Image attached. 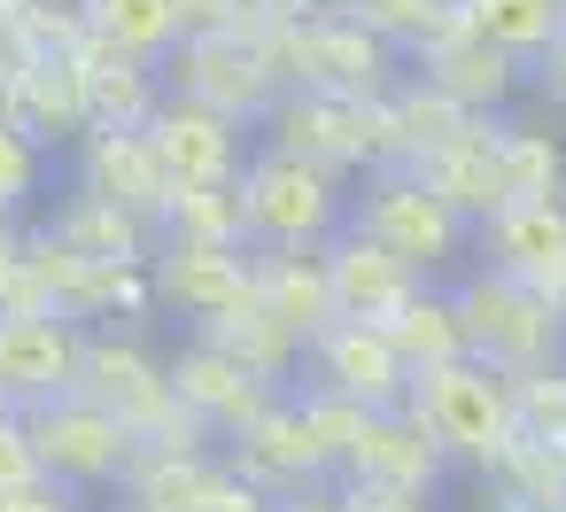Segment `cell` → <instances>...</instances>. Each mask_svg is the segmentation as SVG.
<instances>
[{
	"label": "cell",
	"mask_w": 566,
	"mask_h": 512,
	"mask_svg": "<svg viewBox=\"0 0 566 512\" xmlns=\"http://www.w3.org/2000/svg\"><path fill=\"white\" fill-rule=\"evenodd\" d=\"M427 442L450 458V466H512L520 442H527V411H520V380L481 365V357H458L442 373H419L411 380V404H403Z\"/></svg>",
	"instance_id": "1"
},
{
	"label": "cell",
	"mask_w": 566,
	"mask_h": 512,
	"mask_svg": "<svg viewBox=\"0 0 566 512\" xmlns=\"http://www.w3.org/2000/svg\"><path fill=\"white\" fill-rule=\"evenodd\" d=\"M349 233H365L373 249H388L403 272L419 280H458L465 257H473V226L411 171V164H388V171H365L357 187V210H349Z\"/></svg>",
	"instance_id": "2"
},
{
	"label": "cell",
	"mask_w": 566,
	"mask_h": 512,
	"mask_svg": "<svg viewBox=\"0 0 566 512\" xmlns=\"http://www.w3.org/2000/svg\"><path fill=\"white\" fill-rule=\"evenodd\" d=\"M349 179L280 148H256L241 171V218H249V249H334L349 233Z\"/></svg>",
	"instance_id": "3"
},
{
	"label": "cell",
	"mask_w": 566,
	"mask_h": 512,
	"mask_svg": "<svg viewBox=\"0 0 566 512\" xmlns=\"http://www.w3.org/2000/svg\"><path fill=\"white\" fill-rule=\"evenodd\" d=\"M458 311H465V334H473V357L512 373V380H535L566 357V318H558V295L512 280V272H489V264H465L458 280Z\"/></svg>",
	"instance_id": "4"
},
{
	"label": "cell",
	"mask_w": 566,
	"mask_h": 512,
	"mask_svg": "<svg viewBox=\"0 0 566 512\" xmlns=\"http://www.w3.org/2000/svg\"><path fill=\"white\" fill-rule=\"evenodd\" d=\"M24 435H32L40 481L71 489L78 504L102 497V489H125V473H133L140 450H148V442H140L109 404H94V396H63V404L24 411Z\"/></svg>",
	"instance_id": "5"
},
{
	"label": "cell",
	"mask_w": 566,
	"mask_h": 512,
	"mask_svg": "<svg viewBox=\"0 0 566 512\" xmlns=\"http://www.w3.org/2000/svg\"><path fill=\"white\" fill-rule=\"evenodd\" d=\"M280 156H303V164H326V171H388L403 164L396 148V125H388V102H342V94H280L264 109Z\"/></svg>",
	"instance_id": "6"
},
{
	"label": "cell",
	"mask_w": 566,
	"mask_h": 512,
	"mask_svg": "<svg viewBox=\"0 0 566 512\" xmlns=\"http://www.w3.org/2000/svg\"><path fill=\"white\" fill-rule=\"evenodd\" d=\"M148 148H156L171 195H226V187H241V171H249V156H256L241 117H218V109H202V102H187V94H171V102L148 117Z\"/></svg>",
	"instance_id": "7"
},
{
	"label": "cell",
	"mask_w": 566,
	"mask_h": 512,
	"mask_svg": "<svg viewBox=\"0 0 566 512\" xmlns=\"http://www.w3.org/2000/svg\"><path fill=\"white\" fill-rule=\"evenodd\" d=\"M148 295L210 334V326H226V318H241V311L256 303V257H249V249L171 241V233H164L156 257H148Z\"/></svg>",
	"instance_id": "8"
},
{
	"label": "cell",
	"mask_w": 566,
	"mask_h": 512,
	"mask_svg": "<svg viewBox=\"0 0 566 512\" xmlns=\"http://www.w3.org/2000/svg\"><path fill=\"white\" fill-rule=\"evenodd\" d=\"M86 380V326L63 311H0V396L9 411H40L78 396Z\"/></svg>",
	"instance_id": "9"
},
{
	"label": "cell",
	"mask_w": 566,
	"mask_h": 512,
	"mask_svg": "<svg viewBox=\"0 0 566 512\" xmlns=\"http://www.w3.org/2000/svg\"><path fill=\"white\" fill-rule=\"evenodd\" d=\"M303 365H311V388H326V396H342V404H357V411H403V404H411V365L396 357L388 326L334 318V326L303 349Z\"/></svg>",
	"instance_id": "10"
},
{
	"label": "cell",
	"mask_w": 566,
	"mask_h": 512,
	"mask_svg": "<svg viewBox=\"0 0 566 512\" xmlns=\"http://www.w3.org/2000/svg\"><path fill=\"white\" fill-rule=\"evenodd\" d=\"M171 396H179V411L195 419V427H210V435H249L287 388H264L249 365H233L210 334H195L179 357H171Z\"/></svg>",
	"instance_id": "11"
},
{
	"label": "cell",
	"mask_w": 566,
	"mask_h": 512,
	"mask_svg": "<svg viewBox=\"0 0 566 512\" xmlns=\"http://www.w3.org/2000/svg\"><path fill=\"white\" fill-rule=\"evenodd\" d=\"M295 79L303 94H342V102H388L403 79H396V48L357 17V24H311L295 32Z\"/></svg>",
	"instance_id": "12"
},
{
	"label": "cell",
	"mask_w": 566,
	"mask_h": 512,
	"mask_svg": "<svg viewBox=\"0 0 566 512\" xmlns=\"http://www.w3.org/2000/svg\"><path fill=\"white\" fill-rule=\"evenodd\" d=\"M78 187L102 195V202H117L125 218L156 226V233L171 218V179H164L148 133H133V125H86V140H78Z\"/></svg>",
	"instance_id": "13"
},
{
	"label": "cell",
	"mask_w": 566,
	"mask_h": 512,
	"mask_svg": "<svg viewBox=\"0 0 566 512\" xmlns=\"http://www.w3.org/2000/svg\"><path fill=\"white\" fill-rule=\"evenodd\" d=\"M233 473H241L249 489H264L272 504H287V497L318 489L334 466H326V450H318V435H311L303 404H295V396H280L249 435H233Z\"/></svg>",
	"instance_id": "14"
},
{
	"label": "cell",
	"mask_w": 566,
	"mask_h": 512,
	"mask_svg": "<svg viewBox=\"0 0 566 512\" xmlns=\"http://www.w3.org/2000/svg\"><path fill=\"white\" fill-rule=\"evenodd\" d=\"M473 249H481L473 264L512 272V280L543 288V295H558L566 288V202H504L473 233Z\"/></svg>",
	"instance_id": "15"
},
{
	"label": "cell",
	"mask_w": 566,
	"mask_h": 512,
	"mask_svg": "<svg viewBox=\"0 0 566 512\" xmlns=\"http://www.w3.org/2000/svg\"><path fill=\"white\" fill-rule=\"evenodd\" d=\"M411 171H419V179H427V187H434V195H442V202L473 226V233H481V226L512 202V179H504V133H496V125H481V117H473L450 148L419 156Z\"/></svg>",
	"instance_id": "16"
},
{
	"label": "cell",
	"mask_w": 566,
	"mask_h": 512,
	"mask_svg": "<svg viewBox=\"0 0 566 512\" xmlns=\"http://www.w3.org/2000/svg\"><path fill=\"white\" fill-rule=\"evenodd\" d=\"M256 257V311L280 318L303 349L342 318L334 303V272H326V249H249Z\"/></svg>",
	"instance_id": "17"
},
{
	"label": "cell",
	"mask_w": 566,
	"mask_h": 512,
	"mask_svg": "<svg viewBox=\"0 0 566 512\" xmlns=\"http://www.w3.org/2000/svg\"><path fill=\"white\" fill-rule=\"evenodd\" d=\"M419 79L434 86V94H450L465 117H481V109H504L512 94H520V63L512 55H496V48H481L458 17L419 48Z\"/></svg>",
	"instance_id": "18"
},
{
	"label": "cell",
	"mask_w": 566,
	"mask_h": 512,
	"mask_svg": "<svg viewBox=\"0 0 566 512\" xmlns=\"http://www.w3.org/2000/svg\"><path fill=\"white\" fill-rule=\"evenodd\" d=\"M442 466H450V458H442V450L427 442V427H419L411 411H373L342 473H349L357 489H396V497H427V489L442 481Z\"/></svg>",
	"instance_id": "19"
},
{
	"label": "cell",
	"mask_w": 566,
	"mask_h": 512,
	"mask_svg": "<svg viewBox=\"0 0 566 512\" xmlns=\"http://www.w3.org/2000/svg\"><path fill=\"white\" fill-rule=\"evenodd\" d=\"M78 9H86L94 48L133 71H156L187 48V0H78Z\"/></svg>",
	"instance_id": "20"
},
{
	"label": "cell",
	"mask_w": 566,
	"mask_h": 512,
	"mask_svg": "<svg viewBox=\"0 0 566 512\" xmlns=\"http://www.w3.org/2000/svg\"><path fill=\"white\" fill-rule=\"evenodd\" d=\"M326 272H334V303H342V318H365V326H388L427 280L419 272H403L388 249H373L365 233H342L334 249H326Z\"/></svg>",
	"instance_id": "21"
},
{
	"label": "cell",
	"mask_w": 566,
	"mask_h": 512,
	"mask_svg": "<svg viewBox=\"0 0 566 512\" xmlns=\"http://www.w3.org/2000/svg\"><path fill=\"white\" fill-rule=\"evenodd\" d=\"M71 257H86V264H117V272H148V257H156V226H140V218H125L117 202H102V195H71L63 210H55V226H48Z\"/></svg>",
	"instance_id": "22"
},
{
	"label": "cell",
	"mask_w": 566,
	"mask_h": 512,
	"mask_svg": "<svg viewBox=\"0 0 566 512\" xmlns=\"http://www.w3.org/2000/svg\"><path fill=\"white\" fill-rule=\"evenodd\" d=\"M388 342H396V357L411 365V380H419V373H442V365H458V357H473V334H465L458 288L427 280V288L388 318Z\"/></svg>",
	"instance_id": "23"
},
{
	"label": "cell",
	"mask_w": 566,
	"mask_h": 512,
	"mask_svg": "<svg viewBox=\"0 0 566 512\" xmlns=\"http://www.w3.org/2000/svg\"><path fill=\"white\" fill-rule=\"evenodd\" d=\"M458 24L481 48L512 55V63H551L566 48V9L558 0H458Z\"/></svg>",
	"instance_id": "24"
},
{
	"label": "cell",
	"mask_w": 566,
	"mask_h": 512,
	"mask_svg": "<svg viewBox=\"0 0 566 512\" xmlns=\"http://www.w3.org/2000/svg\"><path fill=\"white\" fill-rule=\"evenodd\" d=\"M210 342H218V349H226L233 365H249V373H256L264 388H287V373L303 365V342H295V334H287L280 318H264L256 303H249L241 318H226V326H210Z\"/></svg>",
	"instance_id": "25"
},
{
	"label": "cell",
	"mask_w": 566,
	"mask_h": 512,
	"mask_svg": "<svg viewBox=\"0 0 566 512\" xmlns=\"http://www.w3.org/2000/svg\"><path fill=\"white\" fill-rule=\"evenodd\" d=\"M164 233H171V241H218V249H249L241 187H226V195H171Z\"/></svg>",
	"instance_id": "26"
},
{
	"label": "cell",
	"mask_w": 566,
	"mask_h": 512,
	"mask_svg": "<svg viewBox=\"0 0 566 512\" xmlns=\"http://www.w3.org/2000/svg\"><path fill=\"white\" fill-rule=\"evenodd\" d=\"M40 171H48V164H40V133H32L17 109H0V218L40 195Z\"/></svg>",
	"instance_id": "27"
},
{
	"label": "cell",
	"mask_w": 566,
	"mask_h": 512,
	"mask_svg": "<svg viewBox=\"0 0 566 512\" xmlns=\"http://www.w3.org/2000/svg\"><path fill=\"white\" fill-rule=\"evenodd\" d=\"M295 404H303V419H311V435H318L326 466H349V450H357V435H365V419H373V411H357V404H342V396H326V388H303Z\"/></svg>",
	"instance_id": "28"
},
{
	"label": "cell",
	"mask_w": 566,
	"mask_h": 512,
	"mask_svg": "<svg viewBox=\"0 0 566 512\" xmlns=\"http://www.w3.org/2000/svg\"><path fill=\"white\" fill-rule=\"evenodd\" d=\"M24 481H40V458H32L24 411H0V489H24Z\"/></svg>",
	"instance_id": "29"
},
{
	"label": "cell",
	"mask_w": 566,
	"mask_h": 512,
	"mask_svg": "<svg viewBox=\"0 0 566 512\" xmlns=\"http://www.w3.org/2000/svg\"><path fill=\"white\" fill-rule=\"evenodd\" d=\"M0 512H86V504L55 481H24V489H0Z\"/></svg>",
	"instance_id": "30"
},
{
	"label": "cell",
	"mask_w": 566,
	"mask_h": 512,
	"mask_svg": "<svg viewBox=\"0 0 566 512\" xmlns=\"http://www.w3.org/2000/svg\"><path fill=\"white\" fill-rule=\"evenodd\" d=\"M280 512H357V504H349V489H303V497H287Z\"/></svg>",
	"instance_id": "31"
},
{
	"label": "cell",
	"mask_w": 566,
	"mask_h": 512,
	"mask_svg": "<svg viewBox=\"0 0 566 512\" xmlns=\"http://www.w3.org/2000/svg\"><path fill=\"white\" fill-rule=\"evenodd\" d=\"M543 86H551V102H566V48L543 63Z\"/></svg>",
	"instance_id": "32"
},
{
	"label": "cell",
	"mask_w": 566,
	"mask_h": 512,
	"mask_svg": "<svg viewBox=\"0 0 566 512\" xmlns=\"http://www.w3.org/2000/svg\"><path fill=\"white\" fill-rule=\"evenodd\" d=\"M558 318H566V288H558Z\"/></svg>",
	"instance_id": "33"
},
{
	"label": "cell",
	"mask_w": 566,
	"mask_h": 512,
	"mask_svg": "<svg viewBox=\"0 0 566 512\" xmlns=\"http://www.w3.org/2000/svg\"><path fill=\"white\" fill-rule=\"evenodd\" d=\"M0 241H9V218H0Z\"/></svg>",
	"instance_id": "34"
},
{
	"label": "cell",
	"mask_w": 566,
	"mask_h": 512,
	"mask_svg": "<svg viewBox=\"0 0 566 512\" xmlns=\"http://www.w3.org/2000/svg\"><path fill=\"white\" fill-rule=\"evenodd\" d=\"M0 411H9V396H0Z\"/></svg>",
	"instance_id": "35"
},
{
	"label": "cell",
	"mask_w": 566,
	"mask_h": 512,
	"mask_svg": "<svg viewBox=\"0 0 566 512\" xmlns=\"http://www.w3.org/2000/svg\"><path fill=\"white\" fill-rule=\"evenodd\" d=\"M117 512H125V504H117Z\"/></svg>",
	"instance_id": "36"
}]
</instances>
